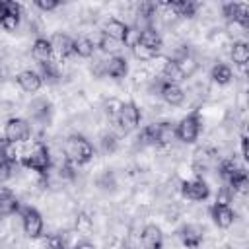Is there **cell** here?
Here are the masks:
<instances>
[{
	"label": "cell",
	"instance_id": "obj_26",
	"mask_svg": "<svg viewBox=\"0 0 249 249\" xmlns=\"http://www.w3.org/2000/svg\"><path fill=\"white\" fill-rule=\"evenodd\" d=\"M93 43L88 39V37H78L74 39V54L82 56V58H89L93 54Z\"/></svg>",
	"mask_w": 249,
	"mask_h": 249
},
{
	"label": "cell",
	"instance_id": "obj_16",
	"mask_svg": "<svg viewBox=\"0 0 249 249\" xmlns=\"http://www.w3.org/2000/svg\"><path fill=\"white\" fill-rule=\"evenodd\" d=\"M16 80H18L19 88H21L23 91H27V93H35V91H39L41 86H43V80H41L39 72H35V70H23V72L18 74Z\"/></svg>",
	"mask_w": 249,
	"mask_h": 249
},
{
	"label": "cell",
	"instance_id": "obj_27",
	"mask_svg": "<svg viewBox=\"0 0 249 249\" xmlns=\"http://www.w3.org/2000/svg\"><path fill=\"white\" fill-rule=\"evenodd\" d=\"M39 66H41L39 76H41V80H43V82L53 84V82H56V80H58V68H56V64H54L53 60L43 62V64H39Z\"/></svg>",
	"mask_w": 249,
	"mask_h": 249
},
{
	"label": "cell",
	"instance_id": "obj_31",
	"mask_svg": "<svg viewBox=\"0 0 249 249\" xmlns=\"http://www.w3.org/2000/svg\"><path fill=\"white\" fill-rule=\"evenodd\" d=\"M121 45H123V43H119V41H115V39H111V37H107V35H101V39H99V49H101L103 53H111L113 56H115V53L121 49Z\"/></svg>",
	"mask_w": 249,
	"mask_h": 249
},
{
	"label": "cell",
	"instance_id": "obj_24",
	"mask_svg": "<svg viewBox=\"0 0 249 249\" xmlns=\"http://www.w3.org/2000/svg\"><path fill=\"white\" fill-rule=\"evenodd\" d=\"M163 78L169 80V82H179V80L185 78V72H183V68H181V64L177 60L169 58L163 64Z\"/></svg>",
	"mask_w": 249,
	"mask_h": 249
},
{
	"label": "cell",
	"instance_id": "obj_13",
	"mask_svg": "<svg viewBox=\"0 0 249 249\" xmlns=\"http://www.w3.org/2000/svg\"><path fill=\"white\" fill-rule=\"evenodd\" d=\"M49 41L53 47V54H56L58 58H68L70 54H74V39L66 33H54Z\"/></svg>",
	"mask_w": 249,
	"mask_h": 249
},
{
	"label": "cell",
	"instance_id": "obj_20",
	"mask_svg": "<svg viewBox=\"0 0 249 249\" xmlns=\"http://www.w3.org/2000/svg\"><path fill=\"white\" fill-rule=\"evenodd\" d=\"M16 212H19L18 196L8 189H0V216H12Z\"/></svg>",
	"mask_w": 249,
	"mask_h": 249
},
{
	"label": "cell",
	"instance_id": "obj_2",
	"mask_svg": "<svg viewBox=\"0 0 249 249\" xmlns=\"http://www.w3.org/2000/svg\"><path fill=\"white\" fill-rule=\"evenodd\" d=\"M64 156L74 165H86L93 158V146L86 136L72 134L64 142Z\"/></svg>",
	"mask_w": 249,
	"mask_h": 249
},
{
	"label": "cell",
	"instance_id": "obj_35",
	"mask_svg": "<svg viewBox=\"0 0 249 249\" xmlns=\"http://www.w3.org/2000/svg\"><path fill=\"white\" fill-rule=\"evenodd\" d=\"M35 6L43 12H51V10H56L60 6L58 0H35Z\"/></svg>",
	"mask_w": 249,
	"mask_h": 249
},
{
	"label": "cell",
	"instance_id": "obj_19",
	"mask_svg": "<svg viewBox=\"0 0 249 249\" xmlns=\"http://www.w3.org/2000/svg\"><path fill=\"white\" fill-rule=\"evenodd\" d=\"M31 54H33V58H35L39 64L49 62V60L53 58V47H51V41L45 39V37H37L35 43H33V47H31Z\"/></svg>",
	"mask_w": 249,
	"mask_h": 249
},
{
	"label": "cell",
	"instance_id": "obj_18",
	"mask_svg": "<svg viewBox=\"0 0 249 249\" xmlns=\"http://www.w3.org/2000/svg\"><path fill=\"white\" fill-rule=\"evenodd\" d=\"M198 2H193V0H177V2H165L163 8L171 10V14L175 16H181V18H193L198 10Z\"/></svg>",
	"mask_w": 249,
	"mask_h": 249
},
{
	"label": "cell",
	"instance_id": "obj_12",
	"mask_svg": "<svg viewBox=\"0 0 249 249\" xmlns=\"http://www.w3.org/2000/svg\"><path fill=\"white\" fill-rule=\"evenodd\" d=\"M179 237H181V241H183L185 247L196 249V247L202 243V239H204V230H202V226H198V224H187V226L181 228Z\"/></svg>",
	"mask_w": 249,
	"mask_h": 249
},
{
	"label": "cell",
	"instance_id": "obj_4",
	"mask_svg": "<svg viewBox=\"0 0 249 249\" xmlns=\"http://www.w3.org/2000/svg\"><path fill=\"white\" fill-rule=\"evenodd\" d=\"M21 165L31 169V171H37L41 175H45L49 169H51V152L45 144H37L31 152H25L21 156Z\"/></svg>",
	"mask_w": 249,
	"mask_h": 249
},
{
	"label": "cell",
	"instance_id": "obj_30",
	"mask_svg": "<svg viewBox=\"0 0 249 249\" xmlns=\"http://www.w3.org/2000/svg\"><path fill=\"white\" fill-rule=\"evenodd\" d=\"M158 12V4L156 2H142L138 6V18L144 19V21H150Z\"/></svg>",
	"mask_w": 249,
	"mask_h": 249
},
{
	"label": "cell",
	"instance_id": "obj_32",
	"mask_svg": "<svg viewBox=\"0 0 249 249\" xmlns=\"http://www.w3.org/2000/svg\"><path fill=\"white\" fill-rule=\"evenodd\" d=\"M43 245H45V249H66V239L58 233H53L43 239Z\"/></svg>",
	"mask_w": 249,
	"mask_h": 249
},
{
	"label": "cell",
	"instance_id": "obj_5",
	"mask_svg": "<svg viewBox=\"0 0 249 249\" xmlns=\"http://www.w3.org/2000/svg\"><path fill=\"white\" fill-rule=\"evenodd\" d=\"M31 134V126L25 119L21 117H14L6 123L4 126V138L12 144H23Z\"/></svg>",
	"mask_w": 249,
	"mask_h": 249
},
{
	"label": "cell",
	"instance_id": "obj_33",
	"mask_svg": "<svg viewBox=\"0 0 249 249\" xmlns=\"http://www.w3.org/2000/svg\"><path fill=\"white\" fill-rule=\"evenodd\" d=\"M237 167H239V165L235 163V160H222V161H220V175H222V179L228 181V179L233 175V171H235Z\"/></svg>",
	"mask_w": 249,
	"mask_h": 249
},
{
	"label": "cell",
	"instance_id": "obj_36",
	"mask_svg": "<svg viewBox=\"0 0 249 249\" xmlns=\"http://www.w3.org/2000/svg\"><path fill=\"white\" fill-rule=\"evenodd\" d=\"M241 156H243L245 161L249 160V144H247V136L241 138Z\"/></svg>",
	"mask_w": 249,
	"mask_h": 249
},
{
	"label": "cell",
	"instance_id": "obj_3",
	"mask_svg": "<svg viewBox=\"0 0 249 249\" xmlns=\"http://www.w3.org/2000/svg\"><path fill=\"white\" fill-rule=\"evenodd\" d=\"M200 128H202L200 111L195 109V111H191L189 115H185V117L175 124L177 140H181V142H185V144H193V142H196V138H198V134H200Z\"/></svg>",
	"mask_w": 249,
	"mask_h": 249
},
{
	"label": "cell",
	"instance_id": "obj_8",
	"mask_svg": "<svg viewBox=\"0 0 249 249\" xmlns=\"http://www.w3.org/2000/svg\"><path fill=\"white\" fill-rule=\"evenodd\" d=\"M156 88H158V93L161 95V99L169 105H181L185 99V91L177 82H169V80L161 78L156 82Z\"/></svg>",
	"mask_w": 249,
	"mask_h": 249
},
{
	"label": "cell",
	"instance_id": "obj_37",
	"mask_svg": "<svg viewBox=\"0 0 249 249\" xmlns=\"http://www.w3.org/2000/svg\"><path fill=\"white\" fill-rule=\"evenodd\" d=\"M74 249H95V245H93V243H89V241H80Z\"/></svg>",
	"mask_w": 249,
	"mask_h": 249
},
{
	"label": "cell",
	"instance_id": "obj_9",
	"mask_svg": "<svg viewBox=\"0 0 249 249\" xmlns=\"http://www.w3.org/2000/svg\"><path fill=\"white\" fill-rule=\"evenodd\" d=\"M222 14L228 21L239 23L241 27L249 25V4H245V2H228V4H224Z\"/></svg>",
	"mask_w": 249,
	"mask_h": 249
},
{
	"label": "cell",
	"instance_id": "obj_17",
	"mask_svg": "<svg viewBox=\"0 0 249 249\" xmlns=\"http://www.w3.org/2000/svg\"><path fill=\"white\" fill-rule=\"evenodd\" d=\"M128 25L124 23V21H121V19H107L105 21V25H103V35H107V37H111V39H115V41H119V43H124V39H126V35H128Z\"/></svg>",
	"mask_w": 249,
	"mask_h": 249
},
{
	"label": "cell",
	"instance_id": "obj_6",
	"mask_svg": "<svg viewBox=\"0 0 249 249\" xmlns=\"http://www.w3.org/2000/svg\"><path fill=\"white\" fill-rule=\"evenodd\" d=\"M140 123V109L134 101H126V103H121L119 109H117V124L128 132V130H134Z\"/></svg>",
	"mask_w": 249,
	"mask_h": 249
},
{
	"label": "cell",
	"instance_id": "obj_10",
	"mask_svg": "<svg viewBox=\"0 0 249 249\" xmlns=\"http://www.w3.org/2000/svg\"><path fill=\"white\" fill-rule=\"evenodd\" d=\"M181 193L189 200H204V198H208L210 189H208L206 181L196 177V179H191V181H183L181 183Z\"/></svg>",
	"mask_w": 249,
	"mask_h": 249
},
{
	"label": "cell",
	"instance_id": "obj_11",
	"mask_svg": "<svg viewBox=\"0 0 249 249\" xmlns=\"http://www.w3.org/2000/svg\"><path fill=\"white\" fill-rule=\"evenodd\" d=\"M210 216L214 224L222 230H228L235 220V212L230 208V204H224V202H214L210 206Z\"/></svg>",
	"mask_w": 249,
	"mask_h": 249
},
{
	"label": "cell",
	"instance_id": "obj_25",
	"mask_svg": "<svg viewBox=\"0 0 249 249\" xmlns=\"http://www.w3.org/2000/svg\"><path fill=\"white\" fill-rule=\"evenodd\" d=\"M212 80L216 82V84H220V86H226V84H230L231 82V78H233V74H231V68L228 66V64H216L214 68H212Z\"/></svg>",
	"mask_w": 249,
	"mask_h": 249
},
{
	"label": "cell",
	"instance_id": "obj_22",
	"mask_svg": "<svg viewBox=\"0 0 249 249\" xmlns=\"http://www.w3.org/2000/svg\"><path fill=\"white\" fill-rule=\"evenodd\" d=\"M228 183V187L235 193V191H239V193H245L247 191V185H249V175H247V169L245 167H237L235 171H233V175L226 181Z\"/></svg>",
	"mask_w": 249,
	"mask_h": 249
},
{
	"label": "cell",
	"instance_id": "obj_7",
	"mask_svg": "<svg viewBox=\"0 0 249 249\" xmlns=\"http://www.w3.org/2000/svg\"><path fill=\"white\" fill-rule=\"evenodd\" d=\"M19 214H21V226H23V231L27 237H39L43 233V216L37 208L33 206H25V208H19Z\"/></svg>",
	"mask_w": 249,
	"mask_h": 249
},
{
	"label": "cell",
	"instance_id": "obj_1",
	"mask_svg": "<svg viewBox=\"0 0 249 249\" xmlns=\"http://www.w3.org/2000/svg\"><path fill=\"white\" fill-rule=\"evenodd\" d=\"M177 138L175 134V124L169 121H161V123H154L148 124L140 130L138 140L144 146H167Z\"/></svg>",
	"mask_w": 249,
	"mask_h": 249
},
{
	"label": "cell",
	"instance_id": "obj_15",
	"mask_svg": "<svg viewBox=\"0 0 249 249\" xmlns=\"http://www.w3.org/2000/svg\"><path fill=\"white\" fill-rule=\"evenodd\" d=\"M103 70H105V74H107V76H111V78H115V80H121V78H124V76H126V72H128L126 58H124V56L115 54V56H111L109 60H105V62H103Z\"/></svg>",
	"mask_w": 249,
	"mask_h": 249
},
{
	"label": "cell",
	"instance_id": "obj_14",
	"mask_svg": "<svg viewBox=\"0 0 249 249\" xmlns=\"http://www.w3.org/2000/svg\"><path fill=\"white\" fill-rule=\"evenodd\" d=\"M142 249H161L163 247V233L156 224H148L142 230Z\"/></svg>",
	"mask_w": 249,
	"mask_h": 249
},
{
	"label": "cell",
	"instance_id": "obj_21",
	"mask_svg": "<svg viewBox=\"0 0 249 249\" xmlns=\"http://www.w3.org/2000/svg\"><path fill=\"white\" fill-rule=\"evenodd\" d=\"M138 43H142V45H146V47H150V49H154V51H158V53H160V49H161V45H163L161 35H160L154 27H150V25L140 31Z\"/></svg>",
	"mask_w": 249,
	"mask_h": 249
},
{
	"label": "cell",
	"instance_id": "obj_28",
	"mask_svg": "<svg viewBox=\"0 0 249 249\" xmlns=\"http://www.w3.org/2000/svg\"><path fill=\"white\" fill-rule=\"evenodd\" d=\"M132 54L138 60H152V58L158 56V51H154V49H150V47H146V45L136 41V45H132Z\"/></svg>",
	"mask_w": 249,
	"mask_h": 249
},
{
	"label": "cell",
	"instance_id": "obj_34",
	"mask_svg": "<svg viewBox=\"0 0 249 249\" xmlns=\"http://www.w3.org/2000/svg\"><path fill=\"white\" fill-rule=\"evenodd\" d=\"M14 167H16V163H12V161H2V160H0V185H4L8 179H12Z\"/></svg>",
	"mask_w": 249,
	"mask_h": 249
},
{
	"label": "cell",
	"instance_id": "obj_23",
	"mask_svg": "<svg viewBox=\"0 0 249 249\" xmlns=\"http://www.w3.org/2000/svg\"><path fill=\"white\" fill-rule=\"evenodd\" d=\"M231 60L237 66H245L249 62V45L245 41H235L231 45Z\"/></svg>",
	"mask_w": 249,
	"mask_h": 249
},
{
	"label": "cell",
	"instance_id": "obj_29",
	"mask_svg": "<svg viewBox=\"0 0 249 249\" xmlns=\"http://www.w3.org/2000/svg\"><path fill=\"white\" fill-rule=\"evenodd\" d=\"M49 111H51V105L45 99H39L33 105H29V113H31L33 119H47V113Z\"/></svg>",
	"mask_w": 249,
	"mask_h": 249
}]
</instances>
